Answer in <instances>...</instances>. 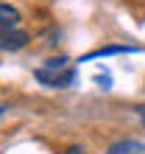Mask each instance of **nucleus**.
Returning a JSON list of instances; mask_svg holds the SVG:
<instances>
[{"mask_svg":"<svg viewBox=\"0 0 145 154\" xmlns=\"http://www.w3.org/2000/svg\"><path fill=\"white\" fill-rule=\"evenodd\" d=\"M142 121H145V118H142Z\"/></svg>","mask_w":145,"mask_h":154,"instance_id":"nucleus-9","label":"nucleus"},{"mask_svg":"<svg viewBox=\"0 0 145 154\" xmlns=\"http://www.w3.org/2000/svg\"><path fill=\"white\" fill-rule=\"evenodd\" d=\"M67 65H70L67 56H59V59H48V62H45L48 70H67Z\"/></svg>","mask_w":145,"mask_h":154,"instance_id":"nucleus-6","label":"nucleus"},{"mask_svg":"<svg viewBox=\"0 0 145 154\" xmlns=\"http://www.w3.org/2000/svg\"><path fill=\"white\" fill-rule=\"evenodd\" d=\"M34 79L36 81H42V84H48V87H70L72 81L78 79V73L72 67H67V70H48V67H39L34 73Z\"/></svg>","mask_w":145,"mask_h":154,"instance_id":"nucleus-1","label":"nucleus"},{"mask_svg":"<svg viewBox=\"0 0 145 154\" xmlns=\"http://www.w3.org/2000/svg\"><path fill=\"white\" fill-rule=\"evenodd\" d=\"M106 154H145V143L140 140H117L106 149Z\"/></svg>","mask_w":145,"mask_h":154,"instance_id":"nucleus-3","label":"nucleus"},{"mask_svg":"<svg viewBox=\"0 0 145 154\" xmlns=\"http://www.w3.org/2000/svg\"><path fill=\"white\" fill-rule=\"evenodd\" d=\"M95 81H98V84H101L103 90H109V76H106V73H103V76H98Z\"/></svg>","mask_w":145,"mask_h":154,"instance_id":"nucleus-8","label":"nucleus"},{"mask_svg":"<svg viewBox=\"0 0 145 154\" xmlns=\"http://www.w3.org/2000/svg\"><path fill=\"white\" fill-rule=\"evenodd\" d=\"M20 25V11L11 6V3H3L0 6V28L3 31H14Z\"/></svg>","mask_w":145,"mask_h":154,"instance_id":"nucleus-4","label":"nucleus"},{"mask_svg":"<svg viewBox=\"0 0 145 154\" xmlns=\"http://www.w3.org/2000/svg\"><path fill=\"white\" fill-rule=\"evenodd\" d=\"M28 34L20 31V28H14V31H3V37H0V48L3 51H22L25 45H28Z\"/></svg>","mask_w":145,"mask_h":154,"instance_id":"nucleus-2","label":"nucleus"},{"mask_svg":"<svg viewBox=\"0 0 145 154\" xmlns=\"http://www.w3.org/2000/svg\"><path fill=\"white\" fill-rule=\"evenodd\" d=\"M61 154H87V151L81 149V146H67V149L61 151Z\"/></svg>","mask_w":145,"mask_h":154,"instance_id":"nucleus-7","label":"nucleus"},{"mask_svg":"<svg viewBox=\"0 0 145 154\" xmlns=\"http://www.w3.org/2000/svg\"><path fill=\"white\" fill-rule=\"evenodd\" d=\"M131 48H123V45H112V48H98V51H89L84 59H101V56H114V53H129Z\"/></svg>","mask_w":145,"mask_h":154,"instance_id":"nucleus-5","label":"nucleus"}]
</instances>
